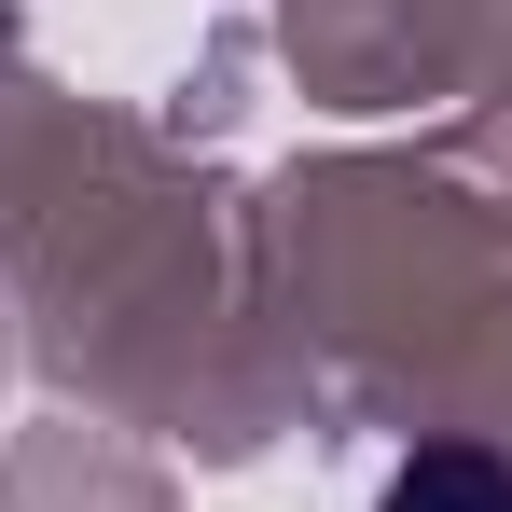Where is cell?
<instances>
[{
  "label": "cell",
  "mask_w": 512,
  "mask_h": 512,
  "mask_svg": "<svg viewBox=\"0 0 512 512\" xmlns=\"http://www.w3.org/2000/svg\"><path fill=\"white\" fill-rule=\"evenodd\" d=\"M374 512H512V457H485V443H416Z\"/></svg>",
  "instance_id": "cell-1"
}]
</instances>
